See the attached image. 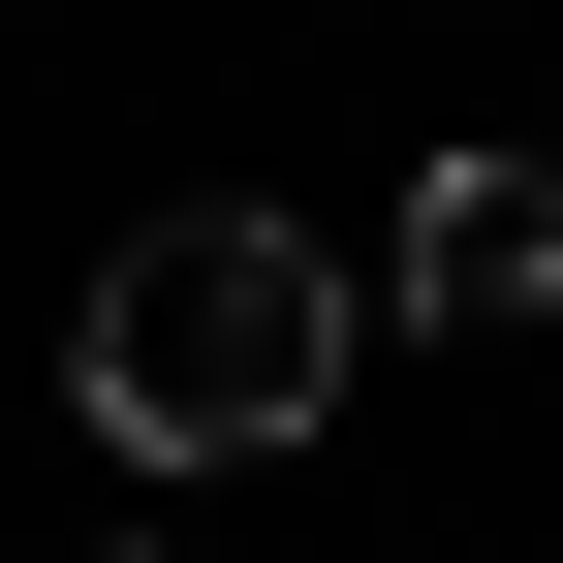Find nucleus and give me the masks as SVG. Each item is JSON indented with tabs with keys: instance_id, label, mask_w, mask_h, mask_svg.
Returning a JSON list of instances; mask_svg holds the SVG:
<instances>
[{
	"instance_id": "f257e3e1",
	"label": "nucleus",
	"mask_w": 563,
	"mask_h": 563,
	"mask_svg": "<svg viewBox=\"0 0 563 563\" xmlns=\"http://www.w3.org/2000/svg\"><path fill=\"white\" fill-rule=\"evenodd\" d=\"M344 313H376V282L282 220V188H188V220H125V251H95L63 407H95L125 470H282V439L344 407Z\"/></svg>"
},
{
	"instance_id": "f03ea898",
	"label": "nucleus",
	"mask_w": 563,
	"mask_h": 563,
	"mask_svg": "<svg viewBox=\"0 0 563 563\" xmlns=\"http://www.w3.org/2000/svg\"><path fill=\"white\" fill-rule=\"evenodd\" d=\"M376 282H407L439 344H532V313H563V157H407Z\"/></svg>"
}]
</instances>
